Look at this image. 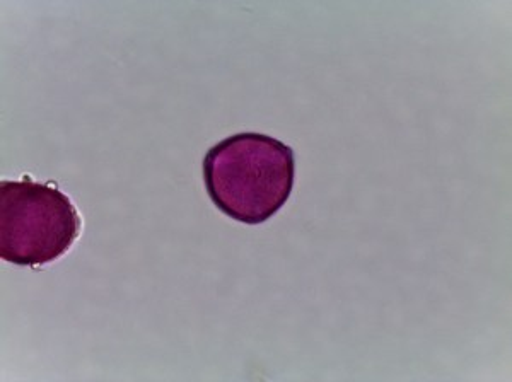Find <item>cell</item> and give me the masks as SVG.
<instances>
[{
    "mask_svg": "<svg viewBox=\"0 0 512 382\" xmlns=\"http://www.w3.org/2000/svg\"><path fill=\"white\" fill-rule=\"evenodd\" d=\"M294 151L262 134H238L210 147L204 159L205 190L222 214L248 226L272 219L291 197Z\"/></svg>",
    "mask_w": 512,
    "mask_h": 382,
    "instance_id": "cell-1",
    "label": "cell"
},
{
    "mask_svg": "<svg viewBox=\"0 0 512 382\" xmlns=\"http://www.w3.org/2000/svg\"><path fill=\"white\" fill-rule=\"evenodd\" d=\"M81 234V215L53 185L0 183V256L21 267H41L69 251Z\"/></svg>",
    "mask_w": 512,
    "mask_h": 382,
    "instance_id": "cell-2",
    "label": "cell"
}]
</instances>
